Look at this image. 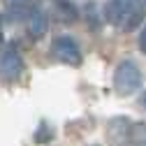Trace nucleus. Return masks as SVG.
<instances>
[{"label": "nucleus", "instance_id": "nucleus-1", "mask_svg": "<svg viewBox=\"0 0 146 146\" xmlns=\"http://www.w3.org/2000/svg\"><path fill=\"white\" fill-rule=\"evenodd\" d=\"M109 137L116 144L146 146V123H132L130 118H114L109 123Z\"/></svg>", "mask_w": 146, "mask_h": 146}, {"label": "nucleus", "instance_id": "nucleus-2", "mask_svg": "<svg viewBox=\"0 0 146 146\" xmlns=\"http://www.w3.org/2000/svg\"><path fill=\"white\" fill-rule=\"evenodd\" d=\"M114 88L118 95H132L141 88V72L132 60H123L114 72Z\"/></svg>", "mask_w": 146, "mask_h": 146}, {"label": "nucleus", "instance_id": "nucleus-3", "mask_svg": "<svg viewBox=\"0 0 146 146\" xmlns=\"http://www.w3.org/2000/svg\"><path fill=\"white\" fill-rule=\"evenodd\" d=\"M51 53L60 63H65V65H74V67L81 65V49H79V44L72 40V37H67V35H60V37L53 40Z\"/></svg>", "mask_w": 146, "mask_h": 146}, {"label": "nucleus", "instance_id": "nucleus-4", "mask_svg": "<svg viewBox=\"0 0 146 146\" xmlns=\"http://www.w3.org/2000/svg\"><path fill=\"white\" fill-rule=\"evenodd\" d=\"M23 74V58L14 46H7L0 56V79L12 84Z\"/></svg>", "mask_w": 146, "mask_h": 146}, {"label": "nucleus", "instance_id": "nucleus-5", "mask_svg": "<svg viewBox=\"0 0 146 146\" xmlns=\"http://www.w3.org/2000/svg\"><path fill=\"white\" fill-rule=\"evenodd\" d=\"M139 46H141V51L146 53V26H144V30H141V35H139Z\"/></svg>", "mask_w": 146, "mask_h": 146}, {"label": "nucleus", "instance_id": "nucleus-6", "mask_svg": "<svg viewBox=\"0 0 146 146\" xmlns=\"http://www.w3.org/2000/svg\"><path fill=\"white\" fill-rule=\"evenodd\" d=\"M141 104H144V109H146V93H144V98H141Z\"/></svg>", "mask_w": 146, "mask_h": 146}]
</instances>
